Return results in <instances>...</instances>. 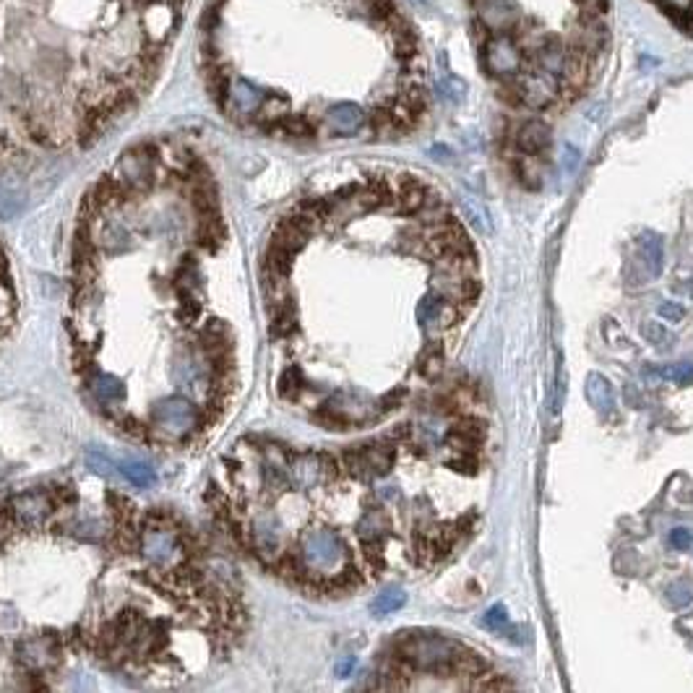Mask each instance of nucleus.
I'll return each instance as SVG.
<instances>
[{
    "label": "nucleus",
    "mask_w": 693,
    "mask_h": 693,
    "mask_svg": "<svg viewBox=\"0 0 693 693\" xmlns=\"http://www.w3.org/2000/svg\"><path fill=\"white\" fill-rule=\"evenodd\" d=\"M459 649V644L438 636H407L399 641V657H404L412 667L430 672H452V663Z\"/></svg>",
    "instance_id": "1"
},
{
    "label": "nucleus",
    "mask_w": 693,
    "mask_h": 693,
    "mask_svg": "<svg viewBox=\"0 0 693 693\" xmlns=\"http://www.w3.org/2000/svg\"><path fill=\"white\" fill-rule=\"evenodd\" d=\"M300 555L302 563L318 573H336L347 563V547L339 540V535L329 529L308 532L302 537Z\"/></svg>",
    "instance_id": "2"
},
{
    "label": "nucleus",
    "mask_w": 693,
    "mask_h": 693,
    "mask_svg": "<svg viewBox=\"0 0 693 693\" xmlns=\"http://www.w3.org/2000/svg\"><path fill=\"white\" fill-rule=\"evenodd\" d=\"M561 94V81L547 73L543 68L532 65L529 71H519L513 76L511 81V97L519 102V105H527V107H535V110H543L547 105H553Z\"/></svg>",
    "instance_id": "3"
},
{
    "label": "nucleus",
    "mask_w": 693,
    "mask_h": 693,
    "mask_svg": "<svg viewBox=\"0 0 693 693\" xmlns=\"http://www.w3.org/2000/svg\"><path fill=\"white\" fill-rule=\"evenodd\" d=\"M483 63L495 79H513L524 68V50L506 34H493L483 47Z\"/></svg>",
    "instance_id": "4"
},
{
    "label": "nucleus",
    "mask_w": 693,
    "mask_h": 693,
    "mask_svg": "<svg viewBox=\"0 0 693 693\" xmlns=\"http://www.w3.org/2000/svg\"><path fill=\"white\" fill-rule=\"evenodd\" d=\"M569 45L571 50L587 58H595L597 53H603L607 45V27L603 19L595 13H581L569 27Z\"/></svg>",
    "instance_id": "5"
},
{
    "label": "nucleus",
    "mask_w": 693,
    "mask_h": 693,
    "mask_svg": "<svg viewBox=\"0 0 693 693\" xmlns=\"http://www.w3.org/2000/svg\"><path fill=\"white\" fill-rule=\"evenodd\" d=\"M154 422L170 435H185L196 427V410L185 399H167L154 407Z\"/></svg>",
    "instance_id": "6"
},
{
    "label": "nucleus",
    "mask_w": 693,
    "mask_h": 693,
    "mask_svg": "<svg viewBox=\"0 0 693 693\" xmlns=\"http://www.w3.org/2000/svg\"><path fill=\"white\" fill-rule=\"evenodd\" d=\"M477 19L490 34H506L521 24V11L513 0H477Z\"/></svg>",
    "instance_id": "7"
},
{
    "label": "nucleus",
    "mask_w": 693,
    "mask_h": 693,
    "mask_svg": "<svg viewBox=\"0 0 693 693\" xmlns=\"http://www.w3.org/2000/svg\"><path fill=\"white\" fill-rule=\"evenodd\" d=\"M393 461V449L384 444H370L360 452L347 453V464L352 475L360 477H376V475H386Z\"/></svg>",
    "instance_id": "8"
},
{
    "label": "nucleus",
    "mask_w": 693,
    "mask_h": 693,
    "mask_svg": "<svg viewBox=\"0 0 693 693\" xmlns=\"http://www.w3.org/2000/svg\"><path fill=\"white\" fill-rule=\"evenodd\" d=\"M118 173H121V181L128 185V188H136V190H144L149 188L151 181H154V162H151V154H147L144 149H133L128 151L118 165Z\"/></svg>",
    "instance_id": "9"
},
{
    "label": "nucleus",
    "mask_w": 693,
    "mask_h": 693,
    "mask_svg": "<svg viewBox=\"0 0 693 693\" xmlns=\"http://www.w3.org/2000/svg\"><path fill=\"white\" fill-rule=\"evenodd\" d=\"M173 376L178 381V386L185 389L193 399H207V389H209V376H207V368H201L199 360L193 358H181L175 360V368H173Z\"/></svg>",
    "instance_id": "10"
},
{
    "label": "nucleus",
    "mask_w": 693,
    "mask_h": 693,
    "mask_svg": "<svg viewBox=\"0 0 693 693\" xmlns=\"http://www.w3.org/2000/svg\"><path fill=\"white\" fill-rule=\"evenodd\" d=\"M418 318H420L422 326H427V329H446V326H452L453 321H456V308L449 305L441 295L430 292L418 305Z\"/></svg>",
    "instance_id": "11"
},
{
    "label": "nucleus",
    "mask_w": 693,
    "mask_h": 693,
    "mask_svg": "<svg viewBox=\"0 0 693 693\" xmlns=\"http://www.w3.org/2000/svg\"><path fill=\"white\" fill-rule=\"evenodd\" d=\"M13 511H16V519L24 524V527H42L45 524V519L50 516V501H47V495H42V493H27V495H21L16 503H13Z\"/></svg>",
    "instance_id": "12"
},
{
    "label": "nucleus",
    "mask_w": 693,
    "mask_h": 693,
    "mask_svg": "<svg viewBox=\"0 0 693 693\" xmlns=\"http://www.w3.org/2000/svg\"><path fill=\"white\" fill-rule=\"evenodd\" d=\"M175 553H178V543L170 529H149L144 535V555L151 563L165 566L175 558Z\"/></svg>",
    "instance_id": "13"
},
{
    "label": "nucleus",
    "mask_w": 693,
    "mask_h": 693,
    "mask_svg": "<svg viewBox=\"0 0 693 693\" xmlns=\"http://www.w3.org/2000/svg\"><path fill=\"white\" fill-rule=\"evenodd\" d=\"M27 207V188L16 175H0V216L13 219Z\"/></svg>",
    "instance_id": "14"
},
{
    "label": "nucleus",
    "mask_w": 693,
    "mask_h": 693,
    "mask_svg": "<svg viewBox=\"0 0 693 693\" xmlns=\"http://www.w3.org/2000/svg\"><path fill=\"white\" fill-rule=\"evenodd\" d=\"M326 121L332 125L334 133H339V136H352V133H358L362 128L365 113H362L358 105H352V102H342V105H334L332 110H329Z\"/></svg>",
    "instance_id": "15"
},
{
    "label": "nucleus",
    "mask_w": 693,
    "mask_h": 693,
    "mask_svg": "<svg viewBox=\"0 0 693 693\" xmlns=\"http://www.w3.org/2000/svg\"><path fill=\"white\" fill-rule=\"evenodd\" d=\"M532 58H535L537 68H543V71L553 73L558 79L563 63L569 58V47H566V42H558L555 37H547L543 45L532 53Z\"/></svg>",
    "instance_id": "16"
},
{
    "label": "nucleus",
    "mask_w": 693,
    "mask_h": 693,
    "mask_svg": "<svg viewBox=\"0 0 693 693\" xmlns=\"http://www.w3.org/2000/svg\"><path fill=\"white\" fill-rule=\"evenodd\" d=\"M547 144H550V131H547L545 123L529 121L524 123V125H519V131H516V147L524 151V154L535 156V154H540Z\"/></svg>",
    "instance_id": "17"
},
{
    "label": "nucleus",
    "mask_w": 693,
    "mask_h": 693,
    "mask_svg": "<svg viewBox=\"0 0 693 693\" xmlns=\"http://www.w3.org/2000/svg\"><path fill=\"white\" fill-rule=\"evenodd\" d=\"M253 543H256V550H258V553H266V555L279 553L282 537H279V524L274 521V516L261 513V516L253 521Z\"/></svg>",
    "instance_id": "18"
},
{
    "label": "nucleus",
    "mask_w": 693,
    "mask_h": 693,
    "mask_svg": "<svg viewBox=\"0 0 693 693\" xmlns=\"http://www.w3.org/2000/svg\"><path fill=\"white\" fill-rule=\"evenodd\" d=\"M230 102H232V107L238 113L250 115V113H256L264 105V91L258 89L256 84H250V81H235L230 87Z\"/></svg>",
    "instance_id": "19"
},
{
    "label": "nucleus",
    "mask_w": 693,
    "mask_h": 693,
    "mask_svg": "<svg viewBox=\"0 0 693 693\" xmlns=\"http://www.w3.org/2000/svg\"><path fill=\"white\" fill-rule=\"evenodd\" d=\"M321 459L318 456H298L290 467V477L298 487H313V485L321 480Z\"/></svg>",
    "instance_id": "20"
},
{
    "label": "nucleus",
    "mask_w": 693,
    "mask_h": 693,
    "mask_svg": "<svg viewBox=\"0 0 693 693\" xmlns=\"http://www.w3.org/2000/svg\"><path fill=\"white\" fill-rule=\"evenodd\" d=\"M399 201H401V209L404 211H420L425 207H433L435 204V199H433V193L420 185V182L410 181L404 188H401V196H399Z\"/></svg>",
    "instance_id": "21"
},
{
    "label": "nucleus",
    "mask_w": 693,
    "mask_h": 693,
    "mask_svg": "<svg viewBox=\"0 0 693 693\" xmlns=\"http://www.w3.org/2000/svg\"><path fill=\"white\" fill-rule=\"evenodd\" d=\"M118 469L123 472V477L128 483L139 485V487H151L156 483V475H154V467H149L147 461H136V459H125L118 464Z\"/></svg>",
    "instance_id": "22"
},
{
    "label": "nucleus",
    "mask_w": 693,
    "mask_h": 693,
    "mask_svg": "<svg viewBox=\"0 0 693 693\" xmlns=\"http://www.w3.org/2000/svg\"><path fill=\"white\" fill-rule=\"evenodd\" d=\"M91 392L99 401H121L125 396V386L115 376H97V378H91Z\"/></svg>",
    "instance_id": "23"
},
{
    "label": "nucleus",
    "mask_w": 693,
    "mask_h": 693,
    "mask_svg": "<svg viewBox=\"0 0 693 693\" xmlns=\"http://www.w3.org/2000/svg\"><path fill=\"white\" fill-rule=\"evenodd\" d=\"M485 667H487V663H485L477 652L459 649L452 663V672H456V675H475V678H480V675L485 672Z\"/></svg>",
    "instance_id": "24"
},
{
    "label": "nucleus",
    "mask_w": 693,
    "mask_h": 693,
    "mask_svg": "<svg viewBox=\"0 0 693 693\" xmlns=\"http://www.w3.org/2000/svg\"><path fill=\"white\" fill-rule=\"evenodd\" d=\"M587 396H589V401L600 410V412H607V410H613V389H610V384L604 381L603 376H589V381H587Z\"/></svg>",
    "instance_id": "25"
},
{
    "label": "nucleus",
    "mask_w": 693,
    "mask_h": 693,
    "mask_svg": "<svg viewBox=\"0 0 693 693\" xmlns=\"http://www.w3.org/2000/svg\"><path fill=\"white\" fill-rule=\"evenodd\" d=\"M131 245V232L123 227L121 222H110V224H105V230H102V248L105 250H110V253H121Z\"/></svg>",
    "instance_id": "26"
},
{
    "label": "nucleus",
    "mask_w": 693,
    "mask_h": 693,
    "mask_svg": "<svg viewBox=\"0 0 693 693\" xmlns=\"http://www.w3.org/2000/svg\"><path fill=\"white\" fill-rule=\"evenodd\" d=\"M407 603V595L401 592V589H386V592H381L373 603H370V613L373 615H389V613H396L399 607H404Z\"/></svg>",
    "instance_id": "27"
},
{
    "label": "nucleus",
    "mask_w": 693,
    "mask_h": 693,
    "mask_svg": "<svg viewBox=\"0 0 693 693\" xmlns=\"http://www.w3.org/2000/svg\"><path fill=\"white\" fill-rule=\"evenodd\" d=\"M641 256L647 258V266H649V272L657 274L663 272V241L657 238V235H644V241H641Z\"/></svg>",
    "instance_id": "28"
},
{
    "label": "nucleus",
    "mask_w": 693,
    "mask_h": 693,
    "mask_svg": "<svg viewBox=\"0 0 693 693\" xmlns=\"http://www.w3.org/2000/svg\"><path fill=\"white\" fill-rule=\"evenodd\" d=\"M360 537L362 540H368V543H373V540H378L384 532H386V519H384V513L381 511H370L362 516L360 521Z\"/></svg>",
    "instance_id": "29"
},
{
    "label": "nucleus",
    "mask_w": 693,
    "mask_h": 693,
    "mask_svg": "<svg viewBox=\"0 0 693 693\" xmlns=\"http://www.w3.org/2000/svg\"><path fill=\"white\" fill-rule=\"evenodd\" d=\"M47 655H50V644H47V638H37V641H27L24 647H21V660L31 667H42V664L47 663Z\"/></svg>",
    "instance_id": "30"
},
{
    "label": "nucleus",
    "mask_w": 693,
    "mask_h": 693,
    "mask_svg": "<svg viewBox=\"0 0 693 693\" xmlns=\"http://www.w3.org/2000/svg\"><path fill=\"white\" fill-rule=\"evenodd\" d=\"M71 532H73L79 540H94V543L107 535V529H105V524H102L99 519H81V521L71 524Z\"/></svg>",
    "instance_id": "31"
},
{
    "label": "nucleus",
    "mask_w": 693,
    "mask_h": 693,
    "mask_svg": "<svg viewBox=\"0 0 693 693\" xmlns=\"http://www.w3.org/2000/svg\"><path fill=\"white\" fill-rule=\"evenodd\" d=\"M438 91H441V97H446L449 102L459 105V102L464 99V94H467V84H464L459 76L446 73V76H441V81H438Z\"/></svg>",
    "instance_id": "32"
},
{
    "label": "nucleus",
    "mask_w": 693,
    "mask_h": 693,
    "mask_svg": "<svg viewBox=\"0 0 693 693\" xmlns=\"http://www.w3.org/2000/svg\"><path fill=\"white\" fill-rule=\"evenodd\" d=\"M420 373L425 378H438L444 373V350L441 347H433L422 355Z\"/></svg>",
    "instance_id": "33"
},
{
    "label": "nucleus",
    "mask_w": 693,
    "mask_h": 693,
    "mask_svg": "<svg viewBox=\"0 0 693 693\" xmlns=\"http://www.w3.org/2000/svg\"><path fill=\"white\" fill-rule=\"evenodd\" d=\"M87 464L91 467V472H97V475H102V477H115V464H113V459L107 456V453L102 452H89L87 453Z\"/></svg>",
    "instance_id": "34"
},
{
    "label": "nucleus",
    "mask_w": 693,
    "mask_h": 693,
    "mask_svg": "<svg viewBox=\"0 0 693 693\" xmlns=\"http://www.w3.org/2000/svg\"><path fill=\"white\" fill-rule=\"evenodd\" d=\"M483 626L490 631H506L509 626V610L503 604H493L483 615Z\"/></svg>",
    "instance_id": "35"
},
{
    "label": "nucleus",
    "mask_w": 693,
    "mask_h": 693,
    "mask_svg": "<svg viewBox=\"0 0 693 693\" xmlns=\"http://www.w3.org/2000/svg\"><path fill=\"white\" fill-rule=\"evenodd\" d=\"M453 435H459L464 444H477L480 438L485 435V427L480 425V422H475V420H464V422H459L456 427H453Z\"/></svg>",
    "instance_id": "36"
},
{
    "label": "nucleus",
    "mask_w": 693,
    "mask_h": 693,
    "mask_svg": "<svg viewBox=\"0 0 693 693\" xmlns=\"http://www.w3.org/2000/svg\"><path fill=\"white\" fill-rule=\"evenodd\" d=\"M664 378L675 381V384H693V362H678L663 370Z\"/></svg>",
    "instance_id": "37"
},
{
    "label": "nucleus",
    "mask_w": 693,
    "mask_h": 693,
    "mask_svg": "<svg viewBox=\"0 0 693 693\" xmlns=\"http://www.w3.org/2000/svg\"><path fill=\"white\" fill-rule=\"evenodd\" d=\"M667 600L675 604V607H686V604L691 603V592H689V587H686L683 581H678V584H672V587L667 589Z\"/></svg>",
    "instance_id": "38"
},
{
    "label": "nucleus",
    "mask_w": 693,
    "mask_h": 693,
    "mask_svg": "<svg viewBox=\"0 0 693 693\" xmlns=\"http://www.w3.org/2000/svg\"><path fill=\"white\" fill-rule=\"evenodd\" d=\"M660 316H663L664 321L678 324V321L686 318V308H683L680 302H664V305H660Z\"/></svg>",
    "instance_id": "39"
},
{
    "label": "nucleus",
    "mask_w": 693,
    "mask_h": 693,
    "mask_svg": "<svg viewBox=\"0 0 693 693\" xmlns=\"http://www.w3.org/2000/svg\"><path fill=\"white\" fill-rule=\"evenodd\" d=\"M670 543L675 550H689L693 545V535L691 529H686V527H678V529H672L670 532Z\"/></svg>",
    "instance_id": "40"
},
{
    "label": "nucleus",
    "mask_w": 693,
    "mask_h": 693,
    "mask_svg": "<svg viewBox=\"0 0 693 693\" xmlns=\"http://www.w3.org/2000/svg\"><path fill=\"white\" fill-rule=\"evenodd\" d=\"M660 3H663L670 13H675V16H680V19H686V16H691L693 13V0H660Z\"/></svg>",
    "instance_id": "41"
},
{
    "label": "nucleus",
    "mask_w": 693,
    "mask_h": 693,
    "mask_svg": "<svg viewBox=\"0 0 693 693\" xmlns=\"http://www.w3.org/2000/svg\"><path fill=\"white\" fill-rule=\"evenodd\" d=\"M477 691H511V683L509 680H490V675H480V680L475 683Z\"/></svg>",
    "instance_id": "42"
},
{
    "label": "nucleus",
    "mask_w": 693,
    "mask_h": 693,
    "mask_svg": "<svg viewBox=\"0 0 693 693\" xmlns=\"http://www.w3.org/2000/svg\"><path fill=\"white\" fill-rule=\"evenodd\" d=\"M284 131L292 133V136H308V133H313V128L302 121V118H287V121H284Z\"/></svg>",
    "instance_id": "43"
},
{
    "label": "nucleus",
    "mask_w": 693,
    "mask_h": 693,
    "mask_svg": "<svg viewBox=\"0 0 693 693\" xmlns=\"http://www.w3.org/2000/svg\"><path fill=\"white\" fill-rule=\"evenodd\" d=\"M576 5L581 8V13H595V16H600V13H604V8H607V0H576Z\"/></svg>",
    "instance_id": "44"
},
{
    "label": "nucleus",
    "mask_w": 693,
    "mask_h": 693,
    "mask_svg": "<svg viewBox=\"0 0 693 693\" xmlns=\"http://www.w3.org/2000/svg\"><path fill=\"white\" fill-rule=\"evenodd\" d=\"M579 149H573V147H566V151H563V167L569 170V173H573L576 170V165H579Z\"/></svg>",
    "instance_id": "45"
},
{
    "label": "nucleus",
    "mask_w": 693,
    "mask_h": 693,
    "mask_svg": "<svg viewBox=\"0 0 693 693\" xmlns=\"http://www.w3.org/2000/svg\"><path fill=\"white\" fill-rule=\"evenodd\" d=\"M644 334H647L649 339H652V336H657V339H663L664 342V332L660 329V326H644Z\"/></svg>",
    "instance_id": "46"
},
{
    "label": "nucleus",
    "mask_w": 693,
    "mask_h": 693,
    "mask_svg": "<svg viewBox=\"0 0 693 693\" xmlns=\"http://www.w3.org/2000/svg\"><path fill=\"white\" fill-rule=\"evenodd\" d=\"M352 664H355V660H344V663H342V664H339V667H336V670H339V675H347V672H350V667H352Z\"/></svg>",
    "instance_id": "47"
},
{
    "label": "nucleus",
    "mask_w": 693,
    "mask_h": 693,
    "mask_svg": "<svg viewBox=\"0 0 693 693\" xmlns=\"http://www.w3.org/2000/svg\"><path fill=\"white\" fill-rule=\"evenodd\" d=\"M433 156H435V159H444V156L449 159V156H452V151L441 149V147H435V149H433Z\"/></svg>",
    "instance_id": "48"
},
{
    "label": "nucleus",
    "mask_w": 693,
    "mask_h": 693,
    "mask_svg": "<svg viewBox=\"0 0 693 693\" xmlns=\"http://www.w3.org/2000/svg\"><path fill=\"white\" fill-rule=\"evenodd\" d=\"M415 5H422V8H430L433 5V0H412Z\"/></svg>",
    "instance_id": "49"
},
{
    "label": "nucleus",
    "mask_w": 693,
    "mask_h": 693,
    "mask_svg": "<svg viewBox=\"0 0 693 693\" xmlns=\"http://www.w3.org/2000/svg\"><path fill=\"white\" fill-rule=\"evenodd\" d=\"M5 269V261H3V256H0V272Z\"/></svg>",
    "instance_id": "50"
}]
</instances>
